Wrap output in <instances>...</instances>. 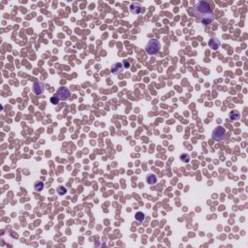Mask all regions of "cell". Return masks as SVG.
<instances>
[{
    "mask_svg": "<svg viewBox=\"0 0 248 248\" xmlns=\"http://www.w3.org/2000/svg\"><path fill=\"white\" fill-rule=\"evenodd\" d=\"M229 117H230V119L233 121H238L240 119V113L238 110H234L230 113V114H229Z\"/></svg>",
    "mask_w": 248,
    "mask_h": 248,
    "instance_id": "cell-11",
    "label": "cell"
},
{
    "mask_svg": "<svg viewBox=\"0 0 248 248\" xmlns=\"http://www.w3.org/2000/svg\"><path fill=\"white\" fill-rule=\"evenodd\" d=\"M44 186H45V185H44V182L42 180H37L34 183V190L36 192H41V191H43Z\"/></svg>",
    "mask_w": 248,
    "mask_h": 248,
    "instance_id": "cell-12",
    "label": "cell"
},
{
    "mask_svg": "<svg viewBox=\"0 0 248 248\" xmlns=\"http://www.w3.org/2000/svg\"><path fill=\"white\" fill-rule=\"evenodd\" d=\"M32 91L33 93H35L36 95H41L44 93L45 91V84L41 81H37V83H34L32 86Z\"/></svg>",
    "mask_w": 248,
    "mask_h": 248,
    "instance_id": "cell-5",
    "label": "cell"
},
{
    "mask_svg": "<svg viewBox=\"0 0 248 248\" xmlns=\"http://www.w3.org/2000/svg\"><path fill=\"white\" fill-rule=\"evenodd\" d=\"M212 140H216V142H220V140H223L226 137V130L224 127L222 126H218L216 127L214 130L212 131Z\"/></svg>",
    "mask_w": 248,
    "mask_h": 248,
    "instance_id": "cell-3",
    "label": "cell"
},
{
    "mask_svg": "<svg viewBox=\"0 0 248 248\" xmlns=\"http://www.w3.org/2000/svg\"><path fill=\"white\" fill-rule=\"evenodd\" d=\"M70 96H71V92H70V89L67 88L66 86H60L56 90V95L55 97L59 99V101H63V100H67Z\"/></svg>",
    "mask_w": 248,
    "mask_h": 248,
    "instance_id": "cell-4",
    "label": "cell"
},
{
    "mask_svg": "<svg viewBox=\"0 0 248 248\" xmlns=\"http://www.w3.org/2000/svg\"><path fill=\"white\" fill-rule=\"evenodd\" d=\"M146 218V214H144L143 211H137L135 214V219L139 222H143Z\"/></svg>",
    "mask_w": 248,
    "mask_h": 248,
    "instance_id": "cell-13",
    "label": "cell"
},
{
    "mask_svg": "<svg viewBox=\"0 0 248 248\" xmlns=\"http://www.w3.org/2000/svg\"><path fill=\"white\" fill-rule=\"evenodd\" d=\"M123 66H124V68H129V62L128 61H124L123 62Z\"/></svg>",
    "mask_w": 248,
    "mask_h": 248,
    "instance_id": "cell-17",
    "label": "cell"
},
{
    "mask_svg": "<svg viewBox=\"0 0 248 248\" xmlns=\"http://www.w3.org/2000/svg\"><path fill=\"white\" fill-rule=\"evenodd\" d=\"M208 45H209V47L211 48L212 50H218V48L220 47L221 43H220V41L218 40V39H216V38H211V39L209 40Z\"/></svg>",
    "mask_w": 248,
    "mask_h": 248,
    "instance_id": "cell-9",
    "label": "cell"
},
{
    "mask_svg": "<svg viewBox=\"0 0 248 248\" xmlns=\"http://www.w3.org/2000/svg\"><path fill=\"white\" fill-rule=\"evenodd\" d=\"M123 70H124V66L122 63H119V62H116V63L113 64L112 67H110V71H112V73L114 74V75L120 74Z\"/></svg>",
    "mask_w": 248,
    "mask_h": 248,
    "instance_id": "cell-6",
    "label": "cell"
},
{
    "mask_svg": "<svg viewBox=\"0 0 248 248\" xmlns=\"http://www.w3.org/2000/svg\"><path fill=\"white\" fill-rule=\"evenodd\" d=\"M157 180H158L157 176L154 175V173H149V175H147L146 177V181L149 184H150V185H153L155 183H157Z\"/></svg>",
    "mask_w": 248,
    "mask_h": 248,
    "instance_id": "cell-8",
    "label": "cell"
},
{
    "mask_svg": "<svg viewBox=\"0 0 248 248\" xmlns=\"http://www.w3.org/2000/svg\"><path fill=\"white\" fill-rule=\"evenodd\" d=\"M56 192H57V194L58 195H65L66 193H67V188L64 187V186H58L57 187V189H56Z\"/></svg>",
    "mask_w": 248,
    "mask_h": 248,
    "instance_id": "cell-15",
    "label": "cell"
},
{
    "mask_svg": "<svg viewBox=\"0 0 248 248\" xmlns=\"http://www.w3.org/2000/svg\"><path fill=\"white\" fill-rule=\"evenodd\" d=\"M179 159H180L181 162H183V163H188V162L190 161V155L187 154V153H182V154L179 155Z\"/></svg>",
    "mask_w": 248,
    "mask_h": 248,
    "instance_id": "cell-14",
    "label": "cell"
},
{
    "mask_svg": "<svg viewBox=\"0 0 248 248\" xmlns=\"http://www.w3.org/2000/svg\"><path fill=\"white\" fill-rule=\"evenodd\" d=\"M130 11H131V13H132V14L138 15V14H140V13L143 11V9H142V5H140V3H137V2L132 3L131 6H130Z\"/></svg>",
    "mask_w": 248,
    "mask_h": 248,
    "instance_id": "cell-7",
    "label": "cell"
},
{
    "mask_svg": "<svg viewBox=\"0 0 248 248\" xmlns=\"http://www.w3.org/2000/svg\"><path fill=\"white\" fill-rule=\"evenodd\" d=\"M160 49H161L160 42L156 39H152L147 43V45L146 47V51L147 53V54L153 55L155 53H157L160 50Z\"/></svg>",
    "mask_w": 248,
    "mask_h": 248,
    "instance_id": "cell-2",
    "label": "cell"
},
{
    "mask_svg": "<svg viewBox=\"0 0 248 248\" xmlns=\"http://www.w3.org/2000/svg\"><path fill=\"white\" fill-rule=\"evenodd\" d=\"M214 20V16H213V13H208V15H206L205 17L202 18V23L203 24H209L211 23Z\"/></svg>",
    "mask_w": 248,
    "mask_h": 248,
    "instance_id": "cell-10",
    "label": "cell"
},
{
    "mask_svg": "<svg viewBox=\"0 0 248 248\" xmlns=\"http://www.w3.org/2000/svg\"><path fill=\"white\" fill-rule=\"evenodd\" d=\"M212 11L210 9V6L208 2L206 1H200L194 6L193 8V14L197 18H203L208 13H211Z\"/></svg>",
    "mask_w": 248,
    "mask_h": 248,
    "instance_id": "cell-1",
    "label": "cell"
},
{
    "mask_svg": "<svg viewBox=\"0 0 248 248\" xmlns=\"http://www.w3.org/2000/svg\"><path fill=\"white\" fill-rule=\"evenodd\" d=\"M50 102H51V104L57 105L58 103H59V99L56 98V97H51V98H50Z\"/></svg>",
    "mask_w": 248,
    "mask_h": 248,
    "instance_id": "cell-16",
    "label": "cell"
}]
</instances>
